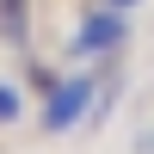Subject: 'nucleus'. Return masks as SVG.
Listing matches in <instances>:
<instances>
[{"instance_id": "obj_1", "label": "nucleus", "mask_w": 154, "mask_h": 154, "mask_svg": "<svg viewBox=\"0 0 154 154\" xmlns=\"http://www.w3.org/2000/svg\"><path fill=\"white\" fill-rule=\"evenodd\" d=\"M86 99H93V80H86V74H80V80H56V93H49V111H43V123H49V130H68V123L86 111Z\"/></svg>"}, {"instance_id": "obj_2", "label": "nucleus", "mask_w": 154, "mask_h": 154, "mask_svg": "<svg viewBox=\"0 0 154 154\" xmlns=\"http://www.w3.org/2000/svg\"><path fill=\"white\" fill-rule=\"evenodd\" d=\"M117 37H123V19H117V6H111V12H93V19L80 25L74 43H80V49H111Z\"/></svg>"}, {"instance_id": "obj_3", "label": "nucleus", "mask_w": 154, "mask_h": 154, "mask_svg": "<svg viewBox=\"0 0 154 154\" xmlns=\"http://www.w3.org/2000/svg\"><path fill=\"white\" fill-rule=\"evenodd\" d=\"M19 117V93H12V86H0V123H12Z\"/></svg>"}, {"instance_id": "obj_4", "label": "nucleus", "mask_w": 154, "mask_h": 154, "mask_svg": "<svg viewBox=\"0 0 154 154\" xmlns=\"http://www.w3.org/2000/svg\"><path fill=\"white\" fill-rule=\"evenodd\" d=\"M19 6H25V0H6V25H19Z\"/></svg>"}, {"instance_id": "obj_5", "label": "nucleus", "mask_w": 154, "mask_h": 154, "mask_svg": "<svg viewBox=\"0 0 154 154\" xmlns=\"http://www.w3.org/2000/svg\"><path fill=\"white\" fill-rule=\"evenodd\" d=\"M111 6H117V12H123V6H130V0H111Z\"/></svg>"}]
</instances>
